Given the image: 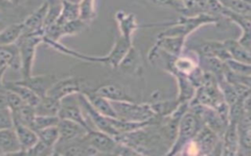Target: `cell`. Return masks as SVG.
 <instances>
[{
	"mask_svg": "<svg viewBox=\"0 0 251 156\" xmlns=\"http://www.w3.org/2000/svg\"><path fill=\"white\" fill-rule=\"evenodd\" d=\"M43 43L48 45L50 48H52L53 50L60 52L62 54L68 55L70 57L75 58L77 59L86 61V62H93V63H100L103 65H107L110 66L112 68H118L121 61L123 60L124 57L126 56V54L127 53V51L129 50V48L132 46L131 42H128L127 40H126L123 36H118L115 44L113 46V48L111 49V51L106 55V56H102V57H98V56H90V55H86V54H82L79 53L75 50H73L65 45H63L60 42L57 41H52V40H48V39H44L43 38Z\"/></svg>",
	"mask_w": 251,
	"mask_h": 156,
	"instance_id": "cell-1",
	"label": "cell"
},
{
	"mask_svg": "<svg viewBox=\"0 0 251 156\" xmlns=\"http://www.w3.org/2000/svg\"><path fill=\"white\" fill-rule=\"evenodd\" d=\"M43 43V35H26L23 34L17 41L21 58L22 78L32 75V66L35 58L37 46Z\"/></svg>",
	"mask_w": 251,
	"mask_h": 156,
	"instance_id": "cell-2",
	"label": "cell"
},
{
	"mask_svg": "<svg viewBox=\"0 0 251 156\" xmlns=\"http://www.w3.org/2000/svg\"><path fill=\"white\" fill-rule=\"evenodd\" d=\"M78 101L80 103V106L82 108V111L86 117V119H89V124H92L93 129H97L101 132H104L112 136H118L119 134L115 130V128L112 125V118L104 116L100 112H98L93 105L90 103L86 96L80 92L77 94Z\"/></svg>",
	"mask_w": 251,
	"mask_h": 156,
	"instance_id": "cell-3",
	"label": "cell"
},
{
	"mask_svg": "<svg viewBox=\"0 0 251 156\" xmlns=\"http://www.w3.org/2000/svg\"><path fill=\"white\" fill-rule=\"evenodd\" d=\"M117 116L120 119L132 122H147L150 110L147 105L136 104L134 101H112Z\"/></svg>",
	"mask_w": 251,
	"mask_h": 156,
	"instance_id": "cell-4",
	"label": "cell"
},
{
	"mask_svg": "<svg viewBox=\"0 0 251 156\" xmlns=\"http://www.w3.org/2000/svg\"><path fill=\"white\" fill-rule=\"evenodd\" d=\"M58 116L61 119H68L76 122L87 130L92 129L82 111V108L78 101L77 94L68 96L61 99V107Z\"/></svg>",
	"mask_w": 251,
	"mask_h": 156,
	"instance_id": "cell-5",
	"label": "cell"
},
{
	"mask_svg": "<svg viewBox=\"0 0 251 156\" xmlns=\"http://www.w3.org/2000/svg\"><path fill=\"white\" fill-rule=\"evenodd\" d=\"M86 24L87 22L81 19H77L63 24H58L55 22L43 29V38L59 42V40L64 36L75 35L81 32L85 28Z\"/></svg>",
	"mask_w": 251,
	"mask_h": 156,
	"instance_id": "cell-6",
	"label": "cell"
},
{
	"mask_svg": "<svg viewBox=\"0 0 251 156\" xmlns=\"http://www.w3.org/2000/svg\"><path fill=\"white\" fill-rule=\"evenodd\" d=\"M83 138L99 154H113L118 144V140L115 136H112L93 128L86 132V134L83 136Z\"/></svg>",
	"mask_w": 251,
	"mask_h": 156,
	"instance_id": "cell-7",
	"label": "cell"
},
{
	"mask_svg": "<svg viewBox=\"0 0 251 156\" xmlns=\"http://www.w3.org/2000/svg\"><path fill=\"white\" fill-rule=\"evenodd\" d=\"M82 91V80L78 77L71 76L61 79L59 78L49 89L47 96L61 100L68 96L75 95Z\"/></svg>",
	"mask_w": 251,
	"mask_h": 156,
	"instance_id": "cell-8",
	"label": "cell"
},
{
	"mask_svg": "<svg viewBox=\"0 0 251 156\" xmlns=\"http://www.w3.org/2000/svg\"><path fill=\"white\" fill-rule=\"evenodd\" d=\"M99 154L83 136L70 140L58 141L54 147V155H96Z\"/></svg>",
	"mask_w": 251,
	"mask_h": 156,
	"instance_id": "cell-9",
	"label": "cell"
},
{
	"mask_svg": "<svg viewBox=\"0 0 251 156\" xmlns=\"http://www.w3.org/2000/svg\"><path fill=\"white\" fill-rule=\"evenodd\" d=\"M49 2L42 3L35 11L28 15L23 21L24 33L26 35H43L44 20L49 9Z\"/></svg>",
	"mask_w": 251,
	"mask_h": 156,
	"instance_id": "cell-10",
	"label": "cell"
},
{
	"mask_svg": "<svg viewBox=\"0 0 251 156\" xmlns=\"http://www.w3.org/2000/svg\"><path fill=\"white\" fill-rule=\"evenodd\" d=\"M53 74H41V75H31L26 78H22L17 80L19 83L30 88L39 98L47 95L49 89L58 80Z\"/></svg>",
	"mask_w": 251,
	"mask_h": 156,
	"instance_id": "cell-11",
	"label": "cell"
},
{
	"mask_svg": "<svg viewBox=\"0 0 251 156\" xmlns=\"http://www.w3.org/2000/svg\"><path fill=\"white\" fill-rule=\"evenodd\" d=\"M57 127L60 133V138L58 141H70L81 137L88 131L86 128L76 122L61 118L58 122Z\"/></svg>",
	"mask_w": 251,
	"mask_h": 156,
	"instance_id": "cell-12",
	"label": "cell"
},
{
	"mask_svg": "<svg viewBox=\"0 0 251 156\" xmlns=\"http://www.w3.org/2000/svg\"><path fill=\"white\" fill-rule=\"evenodd\" d=\"M93 91L111 101H134L124 87L115 83L101 85Z\"/></svg>",
	"mask_w": 251,
	"mask_h": 156,
	"instance_id": "cell-13",
	"label": "cell"
},
{
	"mask_svg": "<svg viewBox=\"0 0 251 156\" xmlns=\"http://www.w3.org/2000/svg\"><path fill=\"white\" fill-rule=\"evenodd\" d=\"M0 150L3 155L23 153L14 127L0 130Z\"/></svg>",
	"mask_w": 251,
	"mask_h": 156,
	"instance_id": "cell-14",
	"label": "cell"
},
{
	"mask_svg": "<svg viewBox=\"0 0 251 156\" xmlns=\"http://www.w3.org/2000/svg\"><path fill=\"white\" fill-rule=\"evenodd\" d=\"M0 63L14 71L21 70L20 51L17 43L10 45H0Z\"/></svg>",
	"mask_w": 251,
	"mask_h": 156,
	"instance_id": "cell-15",
	"label": "cell"
},
{
	"mask_svg": "<svg viewBox=\"0 0 251 156\" xmlns=\"http://www.w3.org/2000/svg\"><path fill=\"white\" fill-rule=\"evenodd\" d=\"M82 93L86 96V98H88L90 103L93 105V107L98 112H100L104 116H107L110 118H118L116 110H115L111 100L96 94L93 90H91V91L83 90Z\"/></svg>",
	"mask_w": 251,
	"mask_h": 156,
	"instance_id": "cell-16",
	"label": "cell"
},
{
	"mask_svg": "<svg viewBox=\"0 0 251 156\" xmlns=\"http://www.w3.org/2000/svg\"><path fill=\"white\" fill-rule=\"evenodd\" d=\"M115 20L118 23L121 36H123L128 42H131L132 33L138 27L134 15L120 10L116 13Z\"/></svg>",
	"mask_w": 251,
	"mask_h": 156,
	"instance_id": "cell-17",
	"label": "cell"
},
{
	"mask_svg": "<svg viewBox=\"0 0 251 156\" xmlns=\"http://www.w3.org/2000/svg\"><path fill=\"white\" fill-rule=\"evenodd\" d=\"M14 129L18 136L22 152L23 154H26L27 150H29L39 139L37 133L30 127L18 123L14 124Z\"/></svg>",
	"mask_w": 251,
	"mask_h": 156,
	"instance_id": "cell-18",
	"label": "cell"
},
{
	"mask_svg": "<svg viewBox=\"0 0 251 156\" xmlns=\"http://www.w3.org/2000/svg\"><path fill=\"white\" fill-rule=\"evenodd\" d=\"M6 90H10L18 94L22 99L28 105L36 106L40 100V98L27 86L19 83L18 81H7L4 82Z\"/></svg>",
	"mask_w": 251,
	"mask_h": 156,
	"instance_id": "cell-19",
	"label": "cell"
},
{
	"mask_svg": "<svg viewBox=\"0 0 251 156\" xmlns=\"http://www.w3.org/2000/svg\"><path fill=\"white\" fill-rule=\"evenodd\" d=\"M60 3L61 11L56 23L63 24L80 19L79 2H75L73 0H60Z\"/></svg>",
	"mask_w": 251,
	"mask_h": 156,
	"instance_id": "cell-20",
	"label": "cell"
},
{
	"mask_svg": "<svg viewBox=\"0 0 251 156\" xmlns=\"http://www.w3.org/2000/svg\"><path fill=\"white\" fill-rule=\"evenodd\" d=\"M60 107H61V100L46 95L40 98L38 104L34 108H35L36 115L58 116Z\"/></svg>",
	"mask_w": 251,
	"mask_h": 156,
	"instance_id": "cell-21",
	"label": "cell"
},
{
	"mask_svg": "<svg viewBox=\"0 0 251 156\" xmlns=\"http://www.w3.org/2000/svg\"><path fill=\"white\" fill-rule=\"evenodd\" d=\"M24 33L22 22H15L4 26L0 30V45H10L17 43Z\"/></svg>",
	"mask_w": 251,
	"mask_h": 156,
	"instance_id": "cell-22",
	"label": "cell"
},
{
	"mask_svg": "<svg viewBox=\"0 0 251 156\" xmlns=\"http://www.w3.org/2000/svg\"><path fill=\"white\" fill-rule=\"evenodd\" d=\"M11 112H12L14 124L18 123V124H23L25 126L30 127V128L32 127L34 118L36 116L34 106L25 104L22 107H20L19 109L11 111Z\"/></svg>",
	"mask_w": 251,
	"mask_h": 156,
	"instance_id": "cell-23",
	"label": "cell"
},
{
	"mask_svg": "<svg viewBox=\"0 0 251 156\" xmlns=\"http://www.w3.org/2000/svg\"><path fill=\"white\" fill-rule=\"evenodd\" d=\"M38 138L51 147H55L56 143L60 138V133L57 126H51L39 131H36Z\"/></svg>",
	"mask_w": 251,
	"mask_h": 156,
	"instance_id": "cell-24",
	"label": "cell"
},
{
	"mask_svg": "<svg viewBox=\"0 0 251 156\" xmlns=\"http://www.w3.org/2000/svg\"><path fill=\"white\" fill-rule=\"evenodd\" d=\"M138 62V56L134 48L131 46L126 56L124 57L123 60L121 61L118 68H121L124 72H132L134 69L137 68Z\"/></svg>",
	"mask_w": 251,
	"mask_h": 156,
	"instance_id": "cell-25",
	"label": "cell"
},
{
	"mask_svg": "<svg viewBox=\"0 0 251 156\" xmlns=\"http://www.w3.org/2000/svg\"><path fill=\"white\" fill-rule=\"evenodd\" d=\"M80 19L85 22H90L96 17L95 0H80Z\"/></svg>",
	"mask_w": 251,
	"mask_h": 156,
	"instance_id": "cell-26",
	"label": "cell"
},
{
	"mask_svg": "<svg viewBox=\"0 0 251 156\" xmlns=\"http://www.w3.org/2000/svg\"><path fill=\"white\" fill-rule=\"evenodd\" d=\"M60 118L58 116H46V115H36L32 124V129L36 132L41 129L57 126Z\"/></svg>",
	"mask_w": 251,
	"mask_h": 156,
	"instance_id": "cell-27",
	"label": "cell"
},
{
	"mask_svg": "<svg viewBox=\"0 0 251 156\" xmlns=\"http://www.w3.org/2000/svg\"><path fill=\"white\" fill-rule=\"evenodd\" d=\"M26 154L29 155H38V156H46V155H54V148L47 145L40 139L29 149Z\"/></svg>",
	"mask_w": 251,
	"mask_h": 156,
	"instance_id": "cell-28",
	"label": "cell"
},
{
	"mask_svg": "<svg viewBox=\"0 0 251 156\" xmlns=\"http://www.w3.org/2000/svg\"><path fill=\"white\" fill-rule=\"evenodd\" d=\"M5 95H6V99H7V106H8V108L11 111L17 110L20 107H22L23 105L26 104L22 99V98L18 94H16L15 92H13V91L6 90L5 91Z\"/></svg>",
	"mask_w": 251,
	"mask_h": 156,
	"instance_id": "cell-29",
	"label": "cell"
},
{
	"mask_svg": "<svg viewBox=\"0 0 251 156\" xmlns=\"http://www.w3.org/2000/svg\"><path fill=\"white\" fill-rule=\"evenodd\" d=\"M14 122H13V116L11 110L6 108H0V130L1 129H7V128H13Z\"/></svg>",
	"mask_w": 251,
	"mask_h": 156,
	"instance_id": "cell-30",
	"label": "cell"
},
{
	"mask_svg": "<svg viewBox=\"0 0 251 156\" xmlns=\"http://www.w3.org/2000/svg\"><path fill=\"white\" fill-rule=\"evenodd\" d=\"M113 154H115V155H137V154H139V152L137 151V149H135L131 145L118 141V144H117Z\"/></svg>",
	"mask_w": 251,
	"mask_h": 156,
	"instance_id": "cell-31",
	"label": "cell"
},
{
	"mask_svg": "<svg viewBox=\"0 0 251 156\" xmlns=\"http://www.w3.org/2000/svg\"><path fill=\"white\" fill-rule=\"evenodd\" d=\"M7 106V99H6V95L5 92L0 93V108H6Z\"/></svg>",
	"mask_w": 251,
	"mask_h": 156,
	"instance_id": "cell-32",
	"label": "cell"
},
{
	"mask_svg": "<svg viewBox=\"0 0 251 156\" xmlns=\"http://www.w3.org/2000/svg\"><path fill=\"white\" fill-rule=\"evenodd\" d=\"M11 5H12V2L9 0H0V11L8 8Z\"/></svg>",
	"mask_w": 251,
	"mask_h": 156,
	"instance_id": "cell-33",
	"label": "cell"
},
{
	"mask_svg": "<svg viewBox=\"0 0 251 156\" xmlns=\"http://www.w3.org/2000/svg\"><path fill=\"white\" fill-rule=\"evenodd\" d=\"M4 74H5V73H4ZM4 74H0V93H1V92H5V91H6L5 86H4V80H3Z\"/></svg>",
	"mask_w": 251,
	"mask_h": 156,
	"instance_id": "cell-34",
	"label": "cell"
},
{
	"mask_svg": "<svg viewBox=\"0 0 251 156\" xmlns=\"http://www.w3.org/2000/svg\"><path fill=\"white\" fill-rule=\"evenodd\" d=\"M7 69H8L7 67H5V66L1 65V63H0V74H4V73H5V71H6Z\"/></svg>",
	"mask_w": 251,
	"mask_h": 156,
	"instance_id": "cell-35",
	"label": "cell"
},
{
	"mask_svg": "<svg viewBox=\"0 0 251 156\" xmlns=\"http://www.w3.org/2000/svg\"><path fill=\"white\" fill-rule=\"evenodd\" d=\"M4 26H5V25H4V22H3L2 20H0V30H1Z\"/></svg>",
	"mask_w": 251,
	"mask_h": 156,
	"instance_id": "cell-36",
	"label": "cell"
},
{
	"mask_svg": "<svg viewBox=\"0 0 251 156\" xmlns=\"http://www.w3.org/2000/svg\"><path fill=\"white\" fill-rule=\"evenodd\" d=\"M9 1H11V2H12V1H13V0H9Z\"/></svg>",
	"mask_w": 251,
	"mask_h": 156,
	"instance_id": "cell-37",
	"label": "cell"
}]
</instances>
